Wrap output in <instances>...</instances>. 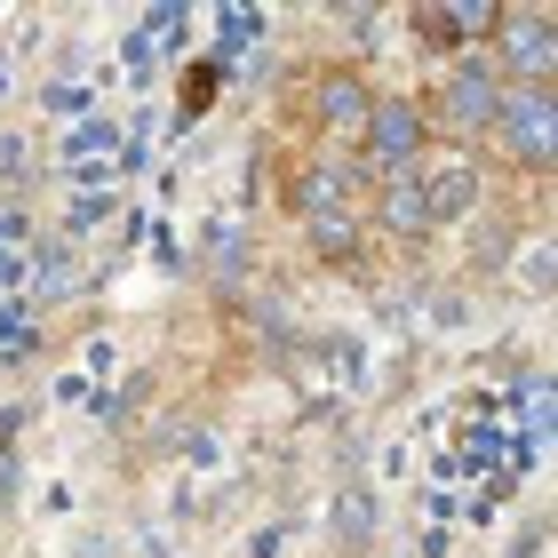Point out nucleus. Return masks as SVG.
<instances>
[{
  "mask_svg": "<svg viewBox=\"0 0 558 558\" xmlns=\"http://www.w3.org/2000/svg\"><path fill=\"white\" fill-rule=\"evenodd\" d=\"M495 112H502V81H495V64L478 57H454L439 72V88L423 96V120H430V144H447V151H478L495 129Z\"/></svg>",
  "mask_w": 558,
  "mask_h": 558,
  "instance_id": "obj_1",
  "label": "nucleus"
},
{
  "mask_svg": "<svg viewBox=\"0 0 558 558\" xmlns=\"http://www.w3.org/2000/svg\"><path fill=\"white\" fill-rule=\"evenodd\" d=\"M487 151L502 168H519L526 184H543L558 160V88H502V112H495L487 144H478V160Z\"/></svg>",
  "mask_w": 558,
  "mask_h": 558,
  "instance_id": "obj_2",
  "label": "nucleus"
},
{
  "mask_svg": "<svg viewBox=\"0 0 558 558\" xmlns=\"http://www.w3.org/2000/svg\"><path fill=\"white\" fill-rule=\"evenodd\" d=\"M478 57L495 64L502 88H550L558 81V16L550 9H502Z\"/></svg>",
  "mask_w": 558,
  "mask_h": 558,
  "instance_id": "obj_3",
  "label": "nucleus"
},
{
  "mask_svg": "<svg viewBox=\"0 0 558 558\" xmlns=\"http://www.w3.org/2000/svg\"><path fill=\"white\" fill-rule=\"evenodd\" d=\"M430 160V120H423V96H384L375 88V112L360 129V175H408Z\"/></svg>",
  "mask_w": 558,
  "mask_h": 558,
  "instance_id": "obj_4",
  "label": "nucleus"
},
{
  "mask_svg": "<svg viewBox=\"0 0 558 558\" xmlns=\"http://www.w3.org/2000/svg\"><path fill=\"white\" fill-rule=\"evenodd\" d=\"M415 184H423L430 232H447V223H463L478 199H487V160H478V151H447V144H439V160H423Z\"/></svg>",
  "mask_w": 558,
  "mask_h": 558,
  "instance_id": "obj_5",
  "label": "nucleus"
},
{
  "mask_svg": "<svg viewBox=\"0 0 558 558\" xmlns=\"http://www.w3.org/2000/svg\"><path fill=\"white\" fill-rule=\"evenodd\" d=\"M367 112H375V81H367L360 64H319V72H312V129H319V136L360 144Z\"/></svg>",
  "mask_w": 558,
  "mask_h": 558,
  "instance_id": "obj_6",
  "label": "nucleus"
},
{
  "mask_svg": "<svg viewBox=\"0 0 558 558\" xmlns=\"http://www.w3.org/2000/svg\"><path fill=\"white\" fill-rule=\"evenodd\" d=\"M375 232L384 240H430V208H423V184H415V168L408 175H375Z\"/></svg>",
  "mask_w": 558,
  "mask_h": 558,
  "instance_id": "obj_7",
  "label": "nucleus"
},
{
  "mask_svg": "<svg viewBox=\"0 0 558 558\" xmlns=\"http://www.w3.org/2000/svg\"><path fill=\"white\" fill-rule=\"evenodd\" d=\"M303 240H312L319 264H351L360 240H367V216L360 208H319V216H303Z\"/></svg>",
  "mask_w": 558,
  "mask_h": 558,
  "instance_id": "obj_8",
  "label": "nucleus"
},
{
  "mask_svg": "<svg viewBox=\"0 0 558 558\" xmlns=\"http://www.w3.org/2000/svg\"><path fill=\"white\" fill-rule=\"evenodd\" d=\"M295 216H319V208H343V168H303L295 192H288Z\"/></svg>",
  "mask_w": 558,
  "mask_h": 558,
  "instance_id": "obj_9",
  "label": "nucleus"
}]
</instances>
